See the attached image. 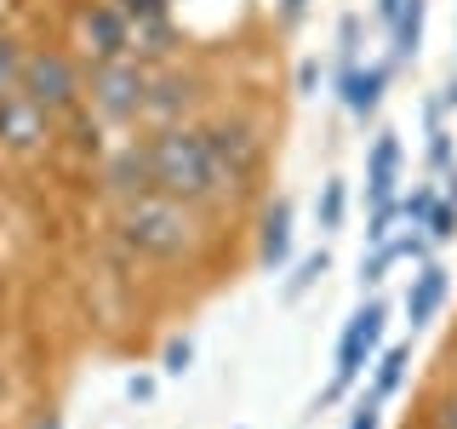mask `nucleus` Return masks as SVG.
<instances>
[{"mask_svg":"<svg viewBox=\"0 0 457 429\" xmlns=\"http://www.w3.org/2000/svg\"><path fill=\"white\" fill-rule=\"evenodd\" d=\"M143 161H149V189L154 195H171V200H183V206H200V200L223 195L206 126H183V121L154 126V132L143 138Z\"/></svg>","mask_w":457,"mask_h":429,"instance_id":"1","label":"nucleus"},{"mask_svg":"<svg viewBox=\"0 0 457 429\" xmlns=\"http://www.w3.org/2000/svg\"><path fill=\"white\" fill-rule=\"evenodd\" d=\"M114 229H120V240L132 252L143 257H183L195 247V218H189V206L183 200H171V195H154V189H143L132 200H120V218H114Z\"/></svg>","mask_w":457,"mask_h":429,"instance_id":"2","label":"nucleus"},{"mask_svg":"<svg viewBox=\"0 0 457 429\" xmlns=\"http://www.w3.org/2000/svg\"><path fill=\"white\" fill-rule=\"evenodd\" d=\"M86 97H92L97 121H137L143 97H149V69L137 57H109V63H92V80H86Z\"/></svg>","mask_w":457,"mask_h":429,"instance_id":"3","label":"nucleus"},{"mask_svg":"<svg viewBox=\"0 0 457 429\" xmlns=\"http://www.w3.org/2000/svg\"><path fill=\"white\" fill-rule=\"evenodd\" d=\"M18 92H29L40 109L52 114H69V109H80V97H86V80H80V69H75V57H63V52H52V46H40V52H29L23 57V75H18Z\"/></svg>","mask_w":457,"mask_h":429,"instance_id":"4","label":"nucleus"},{"mask_svg":"<svg viewBox=\"0 0 457 429\" xmlns=\"http://www.w3.org/2000/svg\"><path fill=\"white\" fill-rule=\"evenodd\" d=\"M206 143H212V161H218L223 189H246L257 172H263V138H257L252 121H212Z\"/></svg>","mask_w":457,"mask_h":429,"instance_id":"5","label":"nucleus"},{"mask_svg":"<svg viewBox=\"0 0 457 429\" xmlns=\"http://www.w3.org/2000/svg\"><path fill=\"white\" fill-rule=\"evenodd\" d=\"M383 321H389V309H383L378 298H371L366 309H354V315H349V326H343V343H337V366H332V390H326V400H337V395L366 372L371 349L383 343Z\"/></svg>","mask_w":457,"mask_h":429,"instance_id":"6","label":"nucleus"},{"mask_svg":"<svg viewBox=\"0 0 457 429\" xmlns=\"http://www.w3.org/2000/svg\"><path fill=\"white\" fill-rule=\"evenodd\" d=\"M52 138V114L35 104L29 92H0V149H12V155H35L40 143Z\"/></svg>","mask_w":457,"mask_h":429,"instance_id":"7","label":"nucleus"},{"mask_svg":"<svg viewBox=\"0 0 457 429\" xmlns=\"http://www.w3.org/2000/svg\"><path fill=\"white\" fill-rule=\"evenodd\" d=\"M80 52L92 63H109V57H132V18H126L114 0H97L80 18Z\"/></svg>","mask_w":457,"mask_h":429,"instance_id":"8","label":"nucleus"},{"mask_svg":"<svg viewBox=\"0 0 457 429\" xmlns=\"http://www.w3.org/2000/svg\"><path fill=\"white\" fill-rule=\"evenodd\" d=\"M200 104V80L183 75V69H161L149 75V97H143V114L161 126H178V114H189Z\"/></svg>","mask_w":457,"mask_h":429,"instance_id":"9","label":"nucleus"},{"mask_svg":"<svg viewBox=\"0 0 457 429\" xmlns=\"http://www.w3.org/2000/svg\"><path fill=\"white\" fill-rule=\"evenodd\" d=\"M446 292H452L446 269H440V264H418V275H411V286H406V321H411V332L435 321L440 304H446Z\"/></svg>","mask_w":457,"mask_h":429,"instance_id":"10","label":"nucleus"},{"mask_svg":"<svg viewBox=\"0 0 457 429\" xmlns=\"http://www.w3.org/2000/svg\"><path fill=\"white\" fill-rule=\"evenodd\" d=\"M337 92H343V109H349L354 121H371L378 104H383V92H389V63H366V69H354V75H343Z\"/></svg>","mask_w":457,"mask_h":429,"instance_id":"11","label":"nucleus"},{"mask_svg":"<svg viewBox=\"0 0 457 429\" xmlns=\"http://www.w3.org/2000/svg\"><path fill=\"white\" fill-rule=\"evenodd\" d=\"M292 257V200H269L263 223H257V264L280 269Z\"/></svg>","mask_w":457,"mask_h":429,"instance_id":"12","label":"nucleus"},{"mask_svg":"<svg viewBox=\"0 0 457 429\" xmlns=\"http://www.w3.org/2000/svg\"><path fill=\"white\" fill-rule=\"evenodd\" d=\"M395 178H400V138L378 132V143L366 155V200L371 206H389L395 200Z\"/></svg>","mask_w":457,"mask_h":429,"instance_id":"13","label":"nucleus"},{"mask_svg":"<svg viewBox=\"0 0 457 429\" xmlns=\"http://www.w3.org/2000/svg\"><path fill=\"white\" fill-rule=\"evenodd\" d=\"M104 183H109V195H120V200H132L149 189V161H143V143H126L120 155L104 166Z\"/></svg>","mask_w":457,"mask_h":429,"instance_id":"14","label":"nucleus"},{"mask_svg":"<svg viewBox=\"0 0 457 429\" xmlns=\"http://www.w3.org/2000/svg\"><path fill=\"white\" fill-rule=\"evenodd\" d=\"M423 12H428V0H400V12L389 23L395 63H411V57H418V46H423Z\"/></svg>","mask_w":457,"mask_h":429,"instance_id":"15","label":"nucleus"},{"mask_svg":"<svg viewBox=\"0 0 457 429\" xmlns=\"http://www.w3.org/2000/svg\"><path fill=\"white\" fill-rule=\"evenodd\" d=\"M406 361H411V349H406V343H395V349H383L378 355V372H371V395H395L400 390V383H406Z\"/></svg>","mask_w":457,"mask_h":429,"instance_id":"16","label":"nucleus"},{"mask_svg":"<svg viewBox=\"0 0 457 429\" xmlns=\"http://www.w3.org/2000/svg\"><path fill=\"white\" fill-rule=\"evenodd\" d=\"M343 212H349V183L343 178H326L320 183V200H314V218H320V235L343 229Z\"/></svg>","mask_w":457,"mask_h":429,"instance_id":"17","label":"nucleus"},{"mask_svg":"<svg viewBox=\"0 0 457 429\" xmlns=\"http://www.w3.org/2000/svg\"><path fill=\"white\" fill-rule=\"evenodd\" d=\"M361 69V18H343L337 23V80Z\"/></svg>","mask_w":457,"mask_h":429,"instance_id":"18","label":"nucleus"},{"mask_svg":"<svg viewBox=\"0 0 457 429\" xmlns=\"http://www.w3.org/2000/svg\"><path fill=\"white\" fill-rule=\"evenodd\" d=\"M423 229H428V240H457V200L435 195V206H428Z\"/></svg>","mask_w":457,"mask_h":429,"instance_id":"19","label":"nucleus"},{"mask_svg":"<svg viewBox=\"0 0 457 429\" xmlns=\"http://www.w3.org/2000/svg\"><path fill=\"white\" fill-rule=\"evenodd\" d=\"M326 269H332V257H326V247H320V252H309V257H303V264H297V275H292V281H286V298H303V292H309V286H314V281H320V275H326Z\"/></svg>","mask_w":457,"mask_h":429,"instance_id":"20","label":"nucleus"},{"mask_svg":"<svg viewBox=\"0 0 457 429\" xmlns=\"http://www.w3.org/2000/svg\"><path fill=\"white\" fill-rule=\"evenodd\" d=\"M423 429H457V390L428 395V407H423Z\"/></svg>","mask_w":457,"mask_h":429,"instance_id":"21","label":"nucleus"},{"mask_svg":"<svg viewBox=\"0 0 457 429\" xmlns=\"http://www.w3.org/2000/svg\"><path fill=\"white\" fill-rule=\"evenodd\" d=\"M23 46H18V35H0V92H12L18 86V75H23Z\"/></svg>","mask_w":457,"mask_h":429,"instance_id":"22","label":"nucleus"},{"mask_svg":"<svg viewBox=\"0 0 457 429\" xmlns=\"http://www.w3.org/2000/svg\"><path fill=\"white\" fill-rule=\"evenodd\" d=\"M389 264H395V247H389V240H383V247H371V257H361V292H378Z\"/></svg>","mask_w":457,"mask_h":429,"instance_id":"23","label":"nucleus"},{"mask_svg":"<svg viewBox=\"0 0 457 429\" xmlns=\"http://www.w3.org/2000/svg\"><path fill=\"white\" fill-rule=\"evenodd\" d=\"M428 206H435V189H428V183H418V189H411L406 200H400V218H406L411 229H423V218H428Z\"/></svg>","mask_w":457,"mask_h":429,"instance_id":"24","label":"nucleus"},{"mask_svg":"<svg viewBox=\"0 0 457 429\" xmlns=\"http://www.w3.org/2000/svg\"><path fill=\"white\" fill-rule=\"evenodd\" d=\"M189 361H195V343H189V338H171V343H166V355H161V372L183 378V372H189Z\"/></svg>","mask_w":457,"mask_h":429,"instance_id":"25","label":"nucleus"},{"mask_svg":"<svg viewBox=\"0 0 457 429\" xmlns=\"http://www.w3.org/2000/svg\"><path fill=\"white\" fill-rule=\"evenodd\" d=\"M114 6H120L132 23H154V18H166V0H114Z\"/></svg>","mask_w":457,"mask_h":429,"instance_id":"26","label":"nucleus"},{"mask_svg":"<svg viewBox=\"0 0 457 429\" xmlns=\"http://www.w3.org/2000/svg\"><path fill=\"white\" fill-rule=\"evenodd\" d=\"M428 166H435V172L457 166V161H452V132H440V126H435V132H428Z\"/></svg>","mask_w":457,"mask_h":429,"instance_id":"27","label":"nucleus"},{"mask_svg":"<svg viewBox=\"0 0 457 429\" xmlns=\"http://www.w3.org/2000/svg\"><path fill=\"white\" fill-rule=\"evenodd\" d=\"M378 424H383V418H378V395H366V400H361V412H354V424H349V429H378Z\"/></svg>","mask_w":457,"mask_h":429,"instance_id":"28","label":"nucleus"},{"mask_svg":"<svg viewBox=\"0 0 457 429\" xmlns=\"http://www.w3.org/2000/svg\"><path fill=\"white\" fill-rule=\"evenodd\" d=\"M126 395H132L137 407H143V400H154V378H132V383H126Z\"/></svg>","mask_w":457,"mask_h":429,"instance_id":"29","label":"nucleus"},{"mask_svg":"<svg viewBox=\"0 0 457 429\" xmlns=\"http://www.w3.org/2000/svg\"><path fill=\"white\" fill-rule=\"evenodd\" d=\"M303 12H309V0H280V23H303Z\"/></svg>","mask_w":457,"mask_h":429,"instance_id":"30","label":"nucleus"},{"mask_svg":"<svg viewBox=\"0 0 457 429\" xmlns=\"http://www.w3.org/2000/svg\"><path fill=\"white\" fill-rule=\"evenodd\" d=\"M314 80H320V63H303V69H297V92H314Z\"/></svg>","mask_w":457,"mask_h":429,"instance_id":"31","label":"nucleus"},{"mask_svg":"<svg viewBox=\"0 0 457 429\" xmlns=\"http://www.w3.org/2000/svg\"><path fill=\"white\" fill-rule=\"evenodd\" d=\"M440 183H446L440 195H446V200H457V166H446V172H440Z\"/></svg>","mask_w":457,"mask_h":429,"instance_id":"32","label":"nucleus"},{"mask_svg":"<svg viewBox=\"0 0 457 429\" xmlns=\"http://www.w3.org/2000/svg\"><path fill=\"white\" fill-rule=\"evenodd\" d=\"M395 12H400V0H378V18L383 23H395Z\"/></svg>","mask_w":457,"mask_h":429,"instance_id":"33","label":"nucleus"},{"mask_svg":"<svg viewBox=\"0 0 457 429\" xmlns=\"http://www.w3.org/2000/svg\"><path fill=\"white\" fill-rule=\"evenodd\" d=\"M35 429H63V418H57V412H46V418H35Z\"/></svg>","mask_w":457,"mask_h":429,"instance_id":"34","label":"nucleus"},{"mask_svg":"<svg viewBox=\"0 0 457 429\" xmlns=\"http://www.w3.org/2000/svg\"><path fill=\"white\" fill-rule=\"evenodd\" d=\"M446 109H457V69H452V86H446Z\"/></svg>","mask_w":457,"mask_h":429,"instance_id":"35","label":"nucleus"},{"mask_svg":"<svg viewBox=\"0 0 457 429\" xmlns=\"http://www.w3.org/2000/svg\"><path fill=\"white\" fill-rule=\"evenodd\" d=\"M0 395H6V372H0Z\"/></svg>","mask_w":457,"mask_h":429,"instance_id":"36","label":"nucleus"}]
</instances>
